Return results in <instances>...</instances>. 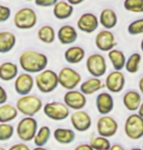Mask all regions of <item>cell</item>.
<instances>
[{"mask_svg": "<svg viewBox=\"0 0 143 150\" xmlns=\"http://www.w3.org/2000/svg\"><path fill=\"white\" fill-rule=\"evenodd\" d=\"M19 62L20 67L26 73H39L46 69L49 64V59L45 54L28 50L20 56Z\"/></svg>", "mask_w": 143, "mask_h": 150, "instance_id": "6da1fadb", "label": "cell"}, {"mask_svg": "<svg viewBox=\"0 0 143 150\" xmlns=\"http://www.w3.org/2000/svg\"><path fill=\"white\" fill-rule=\"evenodd\" d=\"M16 108L23 116L33 117L43 108V103L42 100L36 96L28 94L22 96L17 100Z\"/></svg>", "mask_w": 143, "mask_h": 150, "instance_id": "7a4b0ae2", "label": "cell"}, {"mask_svg": "<svg viewBox=\"0 0 143 150\" xmlns=\"http://www.w3.org/2000/svg\"><path fill=\"white\" fill-rule=\"evenodd\" d=\"M38 90L43 94H50L58 86V73L52 69H44L37 73L34 80Z\"/></svg>", "mask_w": 143, "mask_h": 150, "instance_id": "3957f363", "label": "cell"}, {"mask_svg": "<svg viewBox=\"0 0 143 150\" xmlns=\"http://www.w3.org/2000/svg\"><path fill=\"white\" fill-rule=\"evenodd\" d=\"M38 130V123L33 117L25 116L17 125V136L23 142H31Z\"/></svg>", "mask_w": 143, "mask_h": 150, "instance_id": "277c9868", "label": "cell"}, {"mask_svg": "<svg viewBox=\"0 0 143 150\" xmlns=\"http://www.w3.org/2000/svg\"><path fill=\"white\" fill-rule=\"evenodd\" d=\"M124 131L130 139L137 140L143 137V118L139 114H130L126 119Z\"/></svg>", "mask_w": 143, "mask_h": 150, "instance_id": "5b68a950", "label": "cell"}, {"mask_svg": "<svg viewBox=\"0 0 143 150\" xmlns=\"http://www.w3.org/2000/svg\"><path fill=\"white\" fill-rule=\"evenodd\" d=\"M14 23L19 29H30L36 25L37 15L31 8H22L15 14Z\"/></svg>", "mask_w": 143, "mask_h": 150, "instance_id": "8992f818", "label": "cell"}, {"mask_svg": "<svg viewBox=\"0 0 143 150\" xmlns=\"http://www.w3.org/2000/svg\"><path fill=\"white\" fill-rule=\"evenodd\" d=\"M58 85L62 88L68 90H74L81 83L82 77L78 71L71 67H63L58 73Z\"/></svg>", "mask_w": 143, "mask_h": 150, "instance_id": "52a82bcc", "label": "cell"}, {"mask_svg": "<svg viewBox=\"0 0 143 150\" xmlns=\"http://www.w3.org/2000/svg\"><path fill=\"white\" fill-rule=\"evenodd\" d=\"M44 114L54 121H62L70 115L69 108L62 103L52 101L43 105Z\"/></svg>", "mask_w": 143, "mask_h": 150, "instance_id": "ba28073f", "label": "cell"}, {"mask_svg": "<svg viewBox=\"0 0 143 150\" xmlns=\"http://www.w3.org/2000/svg\"><path fill=\"white\" fill-rule=\"evenodd\" d=\"M87 69L93 77H101L106 73L107 64L105 58L100 54H93L88 57L86 62Z\"/></svg>", "mask_w": 143, "mask_h": 150, "instance_id": "9c48e42d", "label": "cell"}, {"mask_svg": "<svg viewBox=\"0 0 143 150\" xmlns=\"http://www.w3.org/2000/svg\"><path fill=\"white\" fill-rule=\"evenodd\" d=\"M118 122L111 116L102 115L97 122V131L100 137H111L118 132Z\"/></svg>", "mask_w": 143, "mask_h": 150, "instance_id": "30bf717a", "label": "cell"}, {"mask_svg": "<svg viewBox=\"0 0 143 150\" xmlns=\"http://www.w3.org/2000/svg\"><path fill=\"white\" fill-rule=\"evenodd\" d=\"M63 103L68 108L73 110H81L87 104V98L80 91L70 90L63 96Z\"/></svg>", "mask_w": 143, "mask_h": 150, "instance_id": "8fae6325", "label": "cell"}, {"mask_svg": "<svg viewBox=\"0 0 143 150\" xmlns=\"http://www.w3.org/2000/svg\"><path fill=\"white\" fill-rule=\"evenodd\" d=\"M94 43L97 49L102 52H109L117 45L115 35L108 29H104L98 32L95 36Z\"/></svg>", "mask_w": 143, "mask_h": 150, "instance_id": "7c38bea8", "label": "cell"}, {"mask_svg": "<svg viewBox=\"0 0 143 150\" xmlns=\"http://www.w3.org/2000/svg\"><path fill=\"white\" fill-rule=\"evenodd\" d=\"M70 122L78 132H87L92 127V118L84 110H75L70 115Z\"/></svg>", "mask_w": 143, "mask_h": 150, "instance_id": "4fadbf2b", "label": "cell"}, {"mask_svg": "<svg viewBox=\"0 0 143 150\" xmlns=\"http://www.w3.org/2000/svg\"><path fill=\"white\" fill-rule=\"evenodd\" d=\"M125 84H126V78H125L123 72L114 70L107 75L104 86L106 87V89L109 92L118 94L121 91H123Z\"/></svg>", "mask_w": 143, "mask_h": 150, "instance_id": "5bb4252c", "label": "cell"}, {"mask_svg": "<svg viewBox=\"0 0 143 150\" xmlns=\"http://www.w3.org/2000/svg\"><path fill=\"white\" fill-rule=\"evenodd\" d=\"M34 79L29 73H22L18 75L15 81V90L20 96L28 95L34 87Z\"/></svg>", "mask_w": 143, "mask_h": 150, "instance_id": "9a60e30c", "label": "cell"}, {"mask_svg": "<svg viewBox=\"0 0 143 150\" xmlns=\"http://www.w3.org/2000/svg\"><path fill=\"white\" fill-rule=\"evenodd\" d=\"M99 22L97 17L93 13H85L81 15L77 21V26L81 31L86 33H93L98 28Z\"/></svg>", "mask_w": 143, "mask_h": 150, "instance_id": "2e32d148", "label": "cell"}, {"mask_svg": "<svg viewBox=\"0 0 143 150\" xmlns=\"http://www.w3.org/2000/svg\"><path fill=\"white\" fill-rule=\"evenodd\" d=\"M114 98L110 93L102 92L98 94L97 100H95V106H97V109L99 114L101 115L109 114L114 109Z\"/></svg>", "mask_w": 143, "mask_h": 150, "instance_id": "e0dca14e", "label": "cell"}, {"mask_svg": "<svg viewBox=\"0 0 143 150\" xmlns=\"http://www.w3.org/2000/svg\"><path fill=\"white\" fill-rule=\"evenodd\" d=\"M77 38H78V34L76 29L70 25H62L58 31V39L62 45L72 44L77 40Z\"/></svg>", "mask_w": 143, "mask_h": 150, "instance_id": "ac0fdd59", "label": "cell"}, {"mask_svg": "<svg viewBox=\"0 0 143 150\" xmlns=\"http://www.w3.org/2000/svg\"><path fill=\"white\" fill-rule=\"evenodd\" d=\"M141 103L142 98L140 94L137 91H135V90L128 91L123 97L124 106L129 111H136V110H138Z\"/></svg>", "mask_w": 143, "mask_h": 150, "instance_id": "d6986e66", "label": "cell"}, {"mask_svg": "<svg viewBox=\"0 0 143 150\" xmlns=\"http://www.w3.org/2000/svg\"><path fill=\"white\" fill-rule=\"evenodd\" d=\"M98 22H99V23L104 28L109 30V29H111V28H114L116 25H117L118 17L113 9L106 8L101 11Z\"/></svg>", "mask_w": 143, "mask_h": 150, "instance_id": "ffe728a7", "label": "cell"}, {"mask_svg": "<svg viewBox=\"0 0 143 150\" xmlns=\"http://www.w3.org/2000/svg\"><path fill=\"white\" fill-rule=\"evenodd\" d=\"M74 8L66 1H58L54 5L53 13L58 20H66L73 14Z\"/></svg>", "mask_w": 143, "mask_h": 150, "instance_id": "44dd1931", "label": "cell"}, {"mask_svg": "<svg viewBox=\"0 0 143 150\" xmlns=\"http://www.w3.org/2000/svg\"><path fill=\"white\" fill-rule=\"evenodd\" d=\"M105 86L100 79H98L97 77H93L86 80L85 82H83L80 85V92L83 93L85 96H89L100 91Z\"/></svg>", "mask_w": 143, "mask_h": 150, "instance_id": "7402d4cb", "label": "cell"}, {"mask_svg": "<svg viewBox=\"0 0 143 150\" xmlns=\"http://www.w3.org/2000/svg\"><path fill=\"white\" fill-rule=\"evenodd\" d=\"M75 132L67 128H58L54 132V139L61 144H70L75 140Z\"/></svg>", "mask_w": 143, "mask_h": 150, "instance_id": "603a6c76", "label": "cell"}, {"mask_svg": "<svg viewBox=\"0 0 143 150\" xmlns=\"http://www.w3.org/2000/svg\"><path fill=\"white\" fill-rule=\"evenodd\" d=\"M86 52L82 47L80 46H72L69 47L64 52V59L68 64H76L81 62L85 58Z\"/></svg>", "mask_w": 143, "mask_h": 150, "instance_id": "cb8c5ba5", "label": "cell"}, {"mask_svg": "<svg viewBox=\"0 0 143 150\" xmlns=\"http://www.w3.org/2000/svg\"><path fill=\"white\" fill-rule=\"evenodd\" d=\"M17 38L11 31L0 32V54L9 53L16 45Z\"/></svg>", "mask_w": 143, "mask_h": 150, "instance_id": "d4e9b609", "label": "cell"}, {"mask_svg": "<svg viewBox=\"0 0 143 150\" xmlns=\"http://www.w3.org/2000/svg\"><path fill=\"white\" fill-rule=\"evenodd\" d=\"M18 72H19V68L14 62H5L0 64V79L3 81L16 79Z\"/></svg>", "mask_w": 143, "mask_h": 150, "instance_id": "484cf974", "label": "cell"}, {"mask_svg": "<svg viewBox=\"0 0 143 150\" xmlns=\"http://www.w3.org/2000/svg\"><path fill=\"white\" fill-rule=\"evenodd\" d=\"M108 58L111 62V64L114 67L115 70L122 71L123 68H125V64H126V56L125 54L120 50L112 49L108 52Z\"/></svg>", "mask_w": 143, "mask_h": 150, "instance_id": "4316f807", "label": "cell"}, {"mask_svg": "<svg viewBox=\"0 0 143 150\" xmlns=\"http://www.w3.org/2000/svg\"><path fill=\"white\" fill-rule=\"evenodd\" d=\"M19 111L16 106L4 103L0 105V123H10L18 117Z\"/></svg>", "mask_w": 143, "mask_h": 150, "instance_id": "83f0119b", "label": "cell"}, {"mask_svg": "<svg viewBox=\"0 0 143 150\" xmlns=\"http://www.w3.org/2000/svg\"><path fill=\"white\" fill-rule=\"evenodd\" d=\"M50 137H51L50 128L48 126H42V127H40V129H38L36 134H35L33 142L38 147H42V146L47 144Z\"/></svg>", "mask_w": 143, "mask_h": 150, "instance_id": "f1b7e54d", "label": "cell"}, {"mask_svg": "<svg viewBox=\"0 0 143 150\" xmlns=\"http://www.w3.org/2000/svg\"><path fill=\"white\" fill-rule=\"evenodd\" d=\"M38 39L45 44H52L56 39V32L51 25H43L38 29Z\"/></svg>", "mask_w": 143, "mask_h": 150, "instance_id": "f546056e", "label": "cell"}, {"mask_svg": "<svg viewBox=\"0 0 143 150\" xmlns=\"http://www.w3.org/2000/svg\"><path fill=\"white\" fill-rule=\"evenodd\" d=\"M141 62V55L139 53H133L126 61L125 68L129 73H136L139 70Z\"/></svg>", "mask_w": 143, "mask_h": 150, "instance_id": "4dcf8cb0", "label": "cell"}, {"mask_svg": "<svg viewBox=\"0 0 143 150\" xmlns=\"http://www.w3.org/2000/svg\"><path fill=\"white\" fill-rule=\"evenodd\" d=\"M90 145L93 147L94 150H109L111 143L107 137H94L91 139Z\"/></svg>", "mask_w": 143, "mask_h": 150, "instance_id": "1f68e13d", "label": "cell"}, {"mask_svg": "<svg viewBox=\"0 0 143 150\" xmlns=\"http://www.w3.org/2000/svg\"><path fill=\"white\" fill-rule=\"evenodd\" d=\"M14 126L10 123H0V142H6L13 137Z\"/></svg>", "mask_w": 143, "mask_h": 150, "instance_id": "d6a6232c", "label": "cell"}, {"mask_svg": "<svg viewBox=\"0 0 143 150\" xmlns=\"http://www.w3.org/2000/svg\"><path fill=\"white\" fill-rule=\"evenodd\" d=\"M124 8L132 13H143V0H125Z\"/></svg>", "mask_w": 143, "mask_h": 150, "instance_id": "836d02e7", "label": "cell"}, {"mask_svg": "<svg viewBox=\"0 0 143 150\" xmlns=\"http://www.w3.org/2000/svg\"><path fill=\"white\" fill-rule=\"evenodd\" d=\"M128 32L130 35H138L143 33V19H138L130 23L128 26Z\"/></svg>", "mask_w": 143, "mask_h": 150, "instance_id": "e575fe53", "label": "cell"}, {"mask_svg": "<svg viewBox=\"0 0 143 150\" xmlns=\"http://www.w3.org/2000/svg\"><path fill=\"white\" fill-rule=\"evenodd\" d=\"M11 17V9L7 6L0 5V23L8 21Z\"/></svg>", "mask_w": 143, "mask_h": 150, "instance_id": "d590c367", "label": "cell"}, {"mask_svg": "<svg viewBox=\"0 0 143 150\" xmlns=\"http://www.w3.org/2000/svg\"><path fill=\"white\" fill-rule=\"evenodd\" d=\"M35 5L39 7H52L58 2V0H34Z\"/></svg>", "mask_w": 143, "mask_h": 150, "instance_id": "8d00e7d4", "label": "cell"}, {"mask_svg": "<svg viewBox=\"0 0 143 150\" xmlns=\"http://www.w3.org/2000/svg\"><path fill=\"white\" fill-rule=\"evenodd\" d=\"M8 150H31L29 148L28 145H26L25 142H20V143H17V144L12 145Z\"/></svg>", "mask_w": 143, "mask_h": 150, "instance_id": "74e56055", "label": "cell"}, {"mask_svg": "<svg viewBox=\"0 0 143 150\" xmlns=\"http://www.w3.org/2000/svg\"><path fill=\"white\" fill-rule=\"evenodd\" d=\"M8 100V95L7 92L5 91V89L2 86H0V105L1 104L6 103V101Z\"/></svg>", "mask_w": 143, "mask_h": 150, "instance_id": "f35d334b", "label": "cell"}, {"mask_svg": "<svg viewBox=\"0 0 143 150\" xmlns=\"http://www.w3.org/2000/svg\"><path fill=\"white\" fill-rule=\"evenodd\" d=\"M74 150H94V149L90 144H87V143H82V144L77 145Z\"/></svg>", "mask_w": 143, "mask_h": 150, "instance_id": "ab89813d", "label": "cell"}, {"mask_svg": "<svg viewBox=\"0 0 143 150\" xmlns=\"http://www.w3.org/2000/svg\"><path fill=\"white\" fill-rule=\"evenodd\" d=\"M109 150H126V149L120 144H113V145L110 146Z\"/></svg>", "mask_w": 143, "mask_h": 150, "instance_id": "60d3db41", "label": "cell"}, {"mask_svg": "<svg viewBox=\"0 0 143 150\" xmlns=\"http://www.w3.org/2000/svg\"><path fill=\"white\" fill-rule=\"evenodd\" d=\"M85 0H67V2L69 3L70 5H79L81 4L82 2H84Z\"/></svg>", "mask_w": 143, "mask_h": 150, "instance_id": "b9f144b4", "label": "cell"}, {"mask_svg": "<svg viewBox=\"0 0 143 150\" xmlns=\"http://www.w3.org/2000/svg\"><path fill=\"white\" fill-rule=\"evenodd\" d=\"M138 88H139V91H140V93L143 95V76L138 81Z\"/></svg>", "mask_w": 143, "mask_h": 150, "instance_id": "7bdbcfd3", "label": "cell"}, {"mask_svg": "<svg viewBox=\"0 0 143 150\" xmlns=\"http://www.w3.org/2000/svg\"><path fill=\"white\" fill-rule=\"evenodd\" d=\"M138 114L143 118V101L141 103L140 106H139V108H138Z\"/></svg>", "mask_w": 143, "mask_h": 150, "instance_id": "ee69618b", "label": "cell"}, {"mask_svg": "<svg viewBox=\"0 0 143 150\" xmlns=\"http://www.w3.org/2000/svg\"><path fill=\"white\" fill-rule=\"evenodd\" d=\"M32 150H48V149L44 147V146H42V147H38V146H36V147L33 148Z\"/></svg>", "mask_w": 143, "mask_h": 150, "instance_id": "f6af8a7d", "label": "cell"}, {"mask_svg": "<svg viewBox=\"0 0 143 150\" xmlns=\"http://www.w3.org/2000/svg\"><path fill=\"white\" fill-rule=\"evenodd\" d=\"M140 48H141V51L143 52V38H142V40H141V43H140Z\"/></svg>", "mask_w": 143, "mask_h": 150, "instance_id": "bcb514c9", "label": "cell"}, {"mask_svg": "<svg viewBox=\"0 0 143 150\" xmlns=\"http://www.w3.org/2000/svg\"><path fill=\"white\" fill-rule=\"evenodd\" d=\"M130 150H143L142 148H138V147H135V148H132Z\"/></svg>", "mask_w": 143, "mask_h": 150, "instance_id": "7dc6e473", "label": "cell"}, {"mask_svg": "<svg viewBox=\"0 0 143 150\" xmlns=\"http://www.w3.org/2000/svg\"><path fill=\"white\" fill-rule=\"evenodd\" d=\"M0 150H6L4 147H1V146H0Z\"/></svg>", "mask_w": 143, "mask_h": 150, "instance_id": "c3c4849f", "label": "cell"}, {"mask_svg": "<svg viewBox=\"0 0 143 150\" xmlns=\"http://www.w3.org/2000/svg\"><path fill=\"white\" fill-rule=\"evenodd\" d=\"M26 1H32V0H26Z\"/></svg>", "mask_w": 143, "mask_h": 150, "instance_id": "681fc988", "label": "cell"}, {"mask_svg": "<svg viewBox=\"0 0 143 150\" xmlns=\"http://www.w3.org/2000/svg\"><path fill=\"white\" fill-rule=\"evenodd\" d=\"M142 149H143V142H142Z\"/></svg>", "mask_w": 143, "mask_h": 150, "instance_id": "f907efd6", "label": "cell"}]
</instances>
